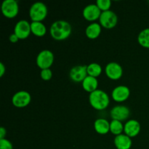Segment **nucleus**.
I'll return each instance as SVG.
<instances>
[{
  "instance_id": "f257e3e1",
  "label": "nucleus",
  "mask_w": 149,
  "mask_h": 149,
  "mask_svg": "<svg viewBox=\"0 0 149 149\" xmlns=\"http://www.w3.org/2000/svg\"><path fill=\"white\" fill-rule=\"evenodd\" d=\"M72 31L71 24L66 20H58L53 22L49 28V33L52 39L57 41L65 40L70 36Z\"/></svg>"
},
{
  "instance_id": "f03ea898",
  "label": "nucleus",
  "mask_w": 149,
  "mask_h": 149,
  "mask_svg": "<svg viewBox=\"0 0 149 149\" xmlns=\"http://www.w3.org/2000/svg\"><path fill=\"white\" fill-rule=\"evenodd\" d=\"M89 102L92 107L95 110H104L110 103V98L107 93L102 90H96L90 93Z\"/></svg>"
},
{
  "instance_id": "7ed1b4c3",
  "label": "nucleus",
  "mask_w": 149,
  "mask_h": 149,
  "mask_svg": "<svg viewBox=\"0 0 149 149\" xmlns=\"http://www.w3.org/2000/svg\"><path fill=\"white\" fill-rule=\"evenodd\" d=\"M48 10L46 4L41 1H36L29 8V14L31 20L34 22H42L47 16Z\"/></svg>"
},
{
  "instance_id": "20e7f679",
  "label": "nucleus",
  "mask_w": 149,
  "mask_h": 149,
  "mask_svg": "<svg viewBox=\"0 0 149 149\" xmlns=\"http://www.w3.org/2000/svg\"><path fill=\"white\" fill-rule=\"evenodd\" d=\"M53 52L49 49H43L40 51L36 58V63L41 70L50 68L54 63Z\"/></svg>"
},
{
  "instance_id": "39448f33",
  "label": "nucleus",
  "mask_w": 149,
  "mask_h": 149,
  "mask_svg": "<svg viewBox=\"0 0 149 149\" xmlns=\"http://www.w3.org/2000/svg\"><path fill=\"white\" fill-rule=\"evenodd\" d=\"M1 11L7 18H14L19 13V5L16 0H4L1 3Z\"/></svg>"
},
{
  "instance_id": "423d86ee",
  "label": "nucleus",
  "mask_w": 149,
  "mask_h": 149,
  "mask_svg": "<svg viewBox=\"0 0 149 149\" xmlns=\"http://www.w3.org/2000/svg\"><path fill=\"white\" fill-rule=\"evenodd\" d=\"M118 23V16L112 10L102 12L99 18V23L102 27L106 29H111L116 26Z\"/></svg>"
},
{
  "instance_id": "0eeeda50",
  "label": "nucleus",
  "mask_w": 149,
  "mask_h": 149,
  "mask_svg": "<svg viewBox=\"0 0 149 149\" xmlns=\"http://www.w3.org/2000/svg\"><path fill=\"white\" fill-rule=\"evenodd\" d=\"M31 101V94L25 90H20L13 95L12 103L13 106L17 108H24L29 106Z\"/></svg>"
},
{
  "instance_id": "6e6552de",
  "label": "nucleus",
  "mask_w": 149,
  "mask_h": 149,
  "mask_svg": "<svg viewBox=\"0 0 149 149\" xmlns=\"http://www.w3.org/2000/svg\"><path fill=\"white\" fill-rule=\"evenodd\" d=\"M14 33L19 39H25L31 33V23L26 20H20L16 23L14 27Z\"/></svg>"
},
{
  "instance_id": "1a4fd4ad",
  "label": "nucleus",
  "mask_w": 149,
  "mask_h": 149,
  "mask_svg": "<svg viewBox=\"0 0 149 149\" xmlns=\"http://www.w3.org/2000/svg\"><path fill=\"white\" fill-rule=\"evenodd\" d=\"M87 76V65H75L69 71L70 78L74 82H82Z\"/></svg>"
},
{
  "instance_id": "9d476101",
  "label": "nucleus",
  "mask_w": 149,
  "mask_h": 149,
  "mask_svg": "<svg viewBox=\"0 0 149 149\" xmlns=\"http://www.w3.org/2000/svg\"><path fill=\"white\" fill-rule=\"evenodd\" d=\"M105 72L106 76L112 80H118L123 75V68L116 62H110L106 65Z\"/></svg>"
},
{
  "instance_id": "9b49d317",
  "label": "nucleus",
  "mask_w": 149,
  "mask_h": 149,
  "mask_svg": "<svg viewBox=\"0 0 149 149\" xmlns=\"http://www.w3.org/2000/svg\"><path fill=\"white\" fill-rule=\"evenodd\" d=\"M130 95V90L127 86L119 85L113 89L111 97L114 101L122 103L129 98Z\"/></svg>"
},
{
  "instance_id": "f8f14e48",
  "label": "nucleus",
  "mask_w": 149,
  "mask_h": 149,
  "mask_svg": "<svg viewBox=\"0 0 149 149\" xmlns=\"http://www.w3.org/2000/svg\"><path fill=\"white\" fill-rule=\"evenodd\" d=\"M130 115V110L128 107L122 105L116 106L111 109L110 111V116L112 119L114 120L123 121L127 120Z\"/></svg>"
},
{
  "instance_id": "ddd939ff",
  "label": "nucleus",
  "mask_w": 149,
  "mask_h": 149,
  "mask_svg": "<svg viewBox=\"0 0 149 149\" xmlns=\"http://www.w3.org/2000/svg\"><path fill=\"white\" fill-rule=\"evenodd\" d=\"M101 10L96 4H90L86 6L82 11V15L85 20L88 21H95L100 18Z\"/></svg>"
},
{
  "instance_id": "4468645a",
  "label": "nucleus",
  "mask_w": 149,
  "mask_h": 149,
  "mask_svg": "<svg viewBox=\"0 0 149 149\" xmlns=\"http://www.w3.org/2000/svg\"><path fill=\"white\" fill-rule=\"evenodd\" d=\"M141 130V124L135 119H129L127 121L124 127V132L130 138H134L138 135Z\"/></svg>"
},
{
  "instance_id": "2eb2a0df",
  "label": "nucleus",
  "mask_w": 149,
  "mask_h": 149,
  "mask_svg": "<svg viewBox=\"0 0 149 149\" xmlns=\"http://www.w3.org/2000/svg\"><path fill=\"white\" fill-rule=\"evenodd\" d=\"M113 143L117 149H130L132 147V141L131 138L122 133L115 136Z\"/></svg>"
},
{
  "instance_id": "dca6fc26",
  "label": "nucleus",
  "mask_w": 149,
  "mask_h": 149,
  "mask_svg": "<svg viewBox=\"0 0 149 149\" xmlns=\"http://www.w3.org/2000/svg\"><path fill=\"white\" fill-rule=\"evenodd\" d=\"M94 129L100 135H106L110 132V122L104 118H99L95 121Z\"/></svg>"
},
{
  "instance_id": "f3484780",
  "label": "nucleus",
  "mask_w": 149,
  "mask_h": 149,
  "mask_svg": "<svg viewBox=\"0 0 149 149\" xmlns=\"http://www.w3.org/2000/svg\"><path fill=\"white\" fill-rule=\"evenodd\" d=\"M102 26L99 23L93 22L87 26L85 29V35L90 39H97L101 33Z\"/></svg>"
},
{
  "instance_id": "a211bd4d",
  "label": "nucleus",
  "mask_w": 149,
  "mask_h": 149,
  "mask_svg": "<svg viewBox=\"0 0 149 149\" xmlns=\"http://www.w3.org/2000/svg\"><path fill=\"white\" fill-rule=\"evenodd\" d=\"M81 85H82L83 89L86 92H87L89 93H91L95 91L96 90H97L98 81H97V78L90 77V76H87L83 80L82 82H81Z\"/></svg>"
},
{
  "instance_id": "6ab92c4d",
  "label": "nucleus",
  "mask_w": 149,
  "mask_h": 149,
  "mask_svg": "<svg viewBox=\"0 0 149 149\" xmlns=\"http://www.w3.org/2000/svg\"><path fill=\"white\" fill-rule=\"evenodd\" d=\"M31 30L33 35L38 37H42L47 33V28L42 22H34L31 23Z\"/></svg>"
},
{
  "instance_id": "aec40b11",
  "label": "nucleus",
  "mask_w": 149,
  "mask_h": 149,
  "mask_svg": "<svg viewBox=\"0 0 149 149\" xmlns=\"http://www.w3.org/2000/svg\"><path fill=\"white\" fill-rule=\"evenodd\" d=\"M138 42L141 47L149 49V28L141 31L138 36Z\"/></svg>"
},
{
  "instance_id": "412c9836",
  "label": "nucleus",
  "mask_w": 149,
  "mask_h": 149,
  "mask_svg": "<svg viewBox=\"0 0 149 149\" xmlns=\"http://www.w3.org/2000/svg\"><path fill=\"white\" fill-rule=\"evenodd\" d=\"M103 68L97 63H91L87 65V74L90 77L97 78L102 74Z\"/></svg>"
},
{
  "instance_id": "4be33fe9",
  "label": "nucleus",
  "mask_w": 149,
  "mask_h": 149,
  "mask_svg": "<svg viewBox=\"0 0 149 149\" xmlns=\"http://www.w3.org/2000/svg\"><path fill=\"white\" fill-rule=\"evenodd\" d=\"M124 127L125 125H123L122 122L112 119L110 122V132L115 136H117L124 132Z\"/></svg>"
},
{
  "instance_id": "5701e85b",
  "label": "nucleus",
  "mask_w": 149,
  "mask_h": 149,
  "mask_svg": "<svg viewBox=\"0 0 149 149\" xmlns=\"http://www.w3.org/2000/svg\"><path fill=\"white\" fill-rule=\"evenodd\" d=\"M95 4L98 7V8L101 10V12L110 10L111 7V0H97Z\"/></svg>"
},
{
  "instance_id": "b1692460",
  "label": "nucleus",
  "mask_w": 149,
  "mask_h": 149,
  "mask_svg": "<svg viewBox=\"0 0 149 149\" xmlns=\"http://www.w3.org/2000/svg\"><path fill=\"white\" fill-rule=\"evenodd\" d=\"M40 77L45 81H49L52 77V71L50 68L42 69L40 71Z\"/></svg>"
},
{
  "instance_id": "393cba45",
  "label": "nucleus",
  "mask_w": 149,
  "mask_h": 149,
  "mask_svg": "<svg viewBox=\"0 0 149 149\" xmlns=\"http://www.w3.org/2000/svg\"><path fill=\"white\" fill-rule=\"evenodd\" d=\"M0 149H13V143L6 138L0 139Z\"/></svg>"
},
{
  "instance_id": "a878e982",
  "label": "nucleus",
  "mask_w": 149,
  "mask_h": 149,
  "mask_svg": "<svg viewBox=\"0 0 149 149\" xmlns=\"http://www.w3.org/2000/svg\"><path fill=\"white\" fill-rule=\"evenodd\" d=\"M9 40H10V42L11 43H16V42H17L19 41V38L13 33L10 35V36H9Z\"/></svg>"
},
{
  "instance_id": "bb28decb",
  "label": "nucleus",
  "mask_w": 149,
  "mask_h": 149,
  "mask_svg": "<svg viewBox=\"0 0 149 149\" xmlns=\"http://www.w3.org/2000/svg\"><path fill=\"white\" fill-rule=\"evenodd\" d=\"M6 135H7V130L4 127H1L0 128V139H4L5 138Z\"/></svg>"
},
{
  "instance_id": "cd10ccee",
  "label": "nucleus",
  "mask_w": 149,
  "mask_h": 149,
  "mask_svg": "<svg viewBox=\"0 0 149 149\" xmlns=\"http://www.w3.org/2000/svg\"><path fill=\"white\" fill-rule=\"evenodd\" d=\"M6 72V67L3 63H0V77H3Z\"/></svg>"
}]
</instances>
